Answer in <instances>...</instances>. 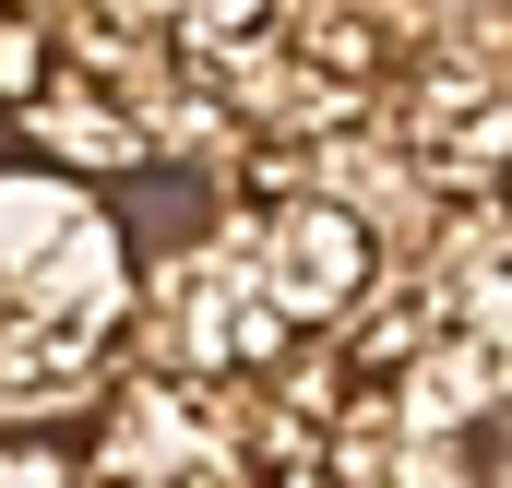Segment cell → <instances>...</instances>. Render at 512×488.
I'll return each instance as SVG.
<instances>
[{
  "mask_svg": "<svg viewBox=\"0 0 512 488\" xmlns=\"http://www.w3.org/2000/svg\"><path fill=\"white\" fill-rule=\"evenodd\" d=\"M405 167L429 179V191H453V203H489L512 179V72L501 60H477V48H441V60H417V84H405Z\"/></svg>",
  "mask_w": 512,
  "mask_h": 488,
  "instance_id": "6da1fadb",
  "label": "cell"
},
{
  "mask_svg": "<svg viewBox=\"0 0 512 488\" xmlns=\"http://www.w3.org/2000/svg\"><path fill=\"white\" fill-rule=\"evenodd\" d=\"M239 250H251L262 298L286 310V334L346 322V310H358V286H370V227H358L346 203H274V215L239 227Z\"/></svg>",
  "mask_w": 512,
  "mask_h": 488,
  "instance_id": "7a4b0ae2",
  "label": "cell"
},
{
  "mask_svg": "<svg viewBox=\"0 0 512 488\" xmlns=\"http://www.w3.org/2000/svg\"><path fill=\"white\" fill-rule=\"evenodd\" d=\"M36 120H48V143H60V155H143V120H131V108H108V96H84V84H72V96H48Z\"/></svg>",
  "mask_w": 512,
  "mask_h": 488,
  "instance_id": "3957f363",
  "label": "cell"
},
{
  "mask_svg": "<svg viewBox=\"0 0 512 488\" xmlns=\"http://www.w3.org/2000/svg\"><path fill=\"white\" fill-rule=\"evenodd\" d=\"M0 488H72V477H60V453H0Z\"/></svg>",
  "mask_w": 512,
  "mask_h": 488,
  "instance_id": "277c9868",
  "label": "cell"
},
{
  "mask_svg": "<svg viewBox=\"0 0 512 488\" xmlns=\"http://www.w3.org/2000/svg\"><path fill=\"white\" fill-rule=\"evenodd\" d=\"M131 12H155V0H131Z\"/></svg>",
  "mask_w": 512,
  "mask_h": 488,
  "instance_id": "5b68a950",
  "label": "cell"
}]
</instances>
